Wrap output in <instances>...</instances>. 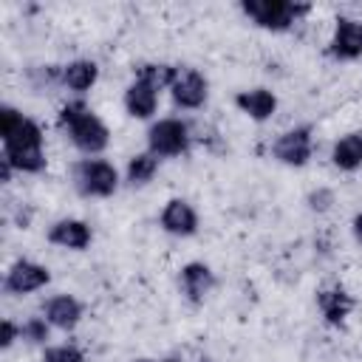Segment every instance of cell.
<instances>
[{
    "instance_id": "4fadbf2b",
    "label": "cell",
    "mask_w": 362,
    "mask_h": 362,
    "mask_svg": "<svg viewBox=\"0 0 362 362\" xmlns=\"http://www.w3.org/2000/svg\"><path fill=\"white\" fill-rule=\"evenodd\" d=\"M48 240L57 243V246H65V249H85L90 243V229L88 223L82 221H74V218H65V221H57L48 232Z\"/></svg>"
},
{
    "instance_id": "7a4b0ae2",
    "label": "cell",
    "mask_w": 362,
    "mask_h": 362,
    "mask_svg": "<svg viewBox=\"0 0 362 362\" xmlns=\"http://www.w3.org/2000/svg\"><path fill=\"white\" fill-rule=\"evenodd\" d=\"M59 124L68 127L71 141L82 150V153H99L107 147V127L85 107V102H68L59 110Z\"/></svg>"
},
{
    "instance_id": "4316f807",
    "label": "cell",
    "mask_w": 362,
    "mask_h": 362,
    "mask_svg": "<svg viewBox=\"0 0 362 362\" xmlns=\"http://www.w3.org/2000/svg\"><path fill=\"white\" fill-rule=\"evenodd\" d=\"M139 362H150V359H139Z\"/></svg>"
},
{
    "instance_id": "9a60e30c",
    "label": "cell",
    "mask_w": 362,
    "mask_h": 362,
    "mask_svg": "<svg viewBox=\"0 0 362 362\" xmlns=\"http://www.w3.org/2000/svg\"><path fill=\"white\" fill-rule=\"evenodd\" d=\"M156 105H158V93H156L150 85L139 82V79H136V82L127 88V93H124V107H127V113L136 116V119L153 116V113H156Z\"/></svg>"
},
{
    "instance_id": "52a82bcc",
    "label": "cell",
    "mask_w": 362,
    "mask_h": 362,
    "mask_svg": "<svg viewBox=\"0 0 362 362\" xmlns=\"http://www.w3.org/2000/svg\"><path fill=\"white\" fill-rule=\"evenodd\" d=\"M331 54L337 59H356L362 57V23L351 17H339L334 37H331Z\"/></svg>"
},
{
    "instance_id": "7c38bea8",
    "label": "cell",
    "mask_w": 362,
    "mask_h": 362,
    "mask_svg": "<svg viewBox=\"0 0 362 362\" xmlns=\"http://www.w3.org/2000/svg\"><path fill=\"white\" fill-rule=\"evenodd\" d=\"M235 105H238L246 116H252L255 122H263V119H269V116L277 110V99H274V93L266 90V88L240 90V93L235 96Z\"/></svg>"
},
{
    "instance_id": "8992f818",
    "label": "cell",
    "mask_w": 362,
    "mask_h": 362,
    "mask_svg": "<svg viewBox=\"0 0 362 362\" xmlns=\"http://www.w3.org/2000/svg\"><path fill=\"white\" fill-rule=\"evenodd\" d=\"M274 158L288 167H303L311 158V130L294 127L274 141Z\"/></svg>"
},
{
    "instance_id": "ac0fdd59",
    "label": "cell",
    "mask_w": 362,
    "mask_h": 362,
    "mask_svg": "<svg viewBox=\"0 0 362 362\" xmlns=\"http://www.w3.org/2000/svg\"><path fill=\"white\" fill-rule=\"evenodd\" d=\"M96 76H99V68L90 59H76V62L65 65V71H62V82L71 90H88L96 82Z\"/></svg>"
},
{
    "instance_id": "5b68a950",
    "label": "cell",
    "mask_w": 362,
    "mask_h": 362,
    "mask_svg": "<svg viewBox=\"0 0 362 362\" xmlns=\"http://www.w3.org/2000/svg\"><path fill=\"white\" fill-rule=\"evenodd\" d=\"M147 141H150V150L156 156H181L189 144V133H187V124L178 122V119H161L150 127L147 133Z\"/></svg>"
},
{
    "instance_id": "603a6c76",
    "label": "cell",
    "mask_w": 362,
    "mask_h": 362,
    "mask_svg": "<svg viewBox=\"0 0 362 362\" xmlns=\"http://www.w3.org/2000/svg\"><path fill=\"white\" fill-rule=\"evenodd\" d=\"M23 119H25V116H20L14 107H8V105H6V107L0 110V136L6 139L8 133H14V127H17Z\"/></svg>"
},
{
    "instance_id": "7402d4cb",
    "label": "cell",
    "mask_w": 362,
    "mask_h": 362,
    "mask_svg": "<svg viewBox=\"0 0 362 362\" xmlns=\"http://www.w3.org/2000/svg\"><path fill=\"white\" fill-rule=\"evenodd\" d=\"M20 331H23V337H25V339H31V342H42V339H48V325H45L40 317L28 320Z\"/></svg>"
},
{
    "instance_id": "5bb4252c",
    "label": "cell",
    "mask_w": 362,
    "mask_h": 362,
    "mask_svg": "<svg viewBox=\"0 0 362 362\" xmlns=\"http://www.w3.org/2000/svg\"><path fill=\"white\" fill-rule=\"evenodd\" d=\"M212 286H215V277H212L209 266H204V263H187L181 269V288H184V294L189 300H204Z\"/></svg>"
},
{
    "instance_id": "ffe728a7",
    "label": "cell",
    "mask_w": 362,
    "mask_h": 362,
    "mask_svg": "<svg viewBox=\"0 0 362 362\" xmlns=\"http://www.w3.org/2000/svg\"><path fill=\"white\" fill-rule=\"evenodd\" d=\"M156 167H158L156 153H139L127 164V181L130 184H147L156 175Z\"/></svg>"
},
{
    "instance_id": "6da1fadb",
    "label": "cell",
    "mask_w": 362,
    "mask_h": 362,
    "mask_svg": "<svg viewBox=\"0 0 362 362\" xmlns=\"http://www.w3.org/2000/svg\"><path fill=\"white\" fill-rule=\"evenodd\" d=\"M3 158L23 173H40L45 167V153H42V130L37 122L23 119L14 133L3 139Z\"/></svg>"
},
{
    "instance_id": "e0dca14e",
    "label": "cell",
    "mask_w": 362,
    "mask_h": 362,
    "mask_svg": "<svg viewBox=\"0 0 362 362\" xmlns=\"http://www.w3.org/2000/svg\"><path fill=\"white\" fill-rule=\"evenodd\" d=\"M331 161L339 170H356L362 167V133H348L334 144Z\"/></svg>"
},
{
    "instance_id": "9c48e42d",
    "label": "cell",
    "mask_w": 362,
    "mask_h": 362,
    "mask_svg": "<svg viewBox=\"0 0 362 362\" xmlns=\"http://www.w3.org/2000/svg\"><path fill=\"white\" fill-rule=\"evenodd\" d=\"M173 99L181 107H201L206 99V79L192 68L181 71L178 79L173 82Z\"/></svg>"
},
{
    "instance_id": "277c9868",
    "label": "cell",
    "mask_w": 362,
    "mask_h": 362,
    "mask_svg": "<svg viewBox=\"0 0 362 362\" xmlns=\"http://www.w3.org/2000/svg\"><path fill=\"white\" fill-rule=\"evenodd\" d=\"M74 181H76V189L82 195H99V198H105V195H113L116 192L119 175H116L113 164L99 161V158H88V161L76 164Z\"/></svg>"
},
{
    "instance_id": "44dd1931",
    "label": "cell",
    "mask_w": 362,
    "mask_h": 362,
    "mask_svg": "<svg viewBox=\"0 0 362 362\" xmlns=\"http://www.w3.org/2000/svg\"><path fill=\"white\" fill-rule=\"evenodd\" d=\"M42 362H85V356L74 345H59V348H48L42 354Z\"/></svg>"
},
{
    "instance_id": "83f0119b",
    "label": "cell",
    "mask_w": 362,
    "mask_h": 362,
    "mask_svg": "<svg viewBox=\"0 0 362 362\" xmlns=\"http://www.w3.org/2000/svg\"><path fill=\"white\" fill-rule=\"evenodd\" d=\"M167 362H175V359H167Z\"/></svg>"
},
{
    "instance_id": "30bf717a",
    "label": "cell",
    "mask_w": 362,
    "mask_h": 362,
    "mask_svg": "<svg viewBox=\"0 0 362 362\" xmlns=\"http://www.w3.org/2000/svg\"><path fill=\"white\" fill-rule=\"evenodd\" d=\"M161 226H164L170 235L187 238V235H192V232L198 229V215H195V209H192L187 201L173 198V201H167V206H164V212H161Z\"/></svg>"
},
{
    "instance_id": "d6986e66",
    "label": "cell",
    "mask_w": 362,
    "mask_h": 362,
    "mask_svg": "<svg viewBox=\"0 0 362 362\" xmlns=\"http://www.w3.org/2000/svg\"><path fill=\"white\" fill-rule=\"evenodd\" d=\"M178 79V71L173 65H164V62H144L139 68V82L150 85L153 90H161V88H173V82Z\"/></svg>"
},
{
    "instance_id": "484cf974",
    "label": "cell",
    "mask_w": 362,
    "mask_h": 362,
    "mask_svg": "<svg viewBox=\"0 0 362 362\" xmlns=\"http://www.w3.org/2000/svg\"><path fill=\"white\" fill-rule=\"evenodd\" d=\"M354 238H356V240L362 243V212H359V215L354 218Z\"/></svg>"
},
{
    "instance_id": "2e32d148",
    "label": "cell",
    "mask_w": 362,
    "mask_h": 362,
    "mask_svg": "<svg viewBox=\"0 0 362 362\" xmlns=\"http://www.w3.org/2000/svg\"><path fill=\"white\" fill-rule=\"evenodd\" d=\"M79 317H82V305H79L74 297H68V294H59V297H54V300L45 305V320H48L51 325L62 328V331L74 328V325L79 322Z\"/></svg>"
},
{
    "instance_id": "d4e9b609",
    "label": "cell",
    "mask_w": 362,
    "mask_h": 362,
    "mask_svg": "<svg viewBox=\"0 0 362 362\" xmlns=\"http://www.w3.org/2000/svg\"><path fill=\"white\" fill-rule=\"evenodd\" d=\"M14 337H17V325H14L11 320H3V337H0V345L8 348V345L14 342Z\"/></svg>"
},
{
    "instance_id": "ba28073f",
    "label": "cell",
    "mask_w": 362,
    "mask_h": 362,
    "mask_svg": "<svg viewBox=\"0 0 362 362\" xmlns=\"http://www.w3.org/2000/svg\"><path fill=\"white\" fill-rule=\"evenodd\" d=\"M48 280H51V274H48L45 266L31 263V260H20V263L11 266V272L6 277V288L11 294H28V291L42 288Z\"/></svg>"
},
{
    "instance_id": "8fae6325",
    "label": "cell",
    "mask_w": 362,
    "mask_h": 362,
    "mask_svg": "<svg viewBox=\"0 0 362 362\" xmlns=\"http://www.w3.org/2000/svg\"><path fill=\"white\" fill-rule=\"evenodd\" d=\"M317 305H320L322 317H325L331 325H339V322L351 314L354 300H351V294H348L342 286H331V288L317 291Z\"/></svg>"
},
{
    "instance_id": "3957f363",
    "label": "cell",
    "mask_w": 362,
    "mask_h": 362,
    "mask_svg": "<svg viewBox=\"0 0 362 362\" xmlns=\"http://www.w3.org/2000/svg\"><path fill=\"white\" fill-rule=\"evenodd\" d=\"M240 8L260 28H272V31L288 28L300 14L308 11V6H297V3H288V0H246V3H240Z\"/></svg>"
},
{
    "instance_id": "cb8c5ba5",
    "label": "cell",
    "mask_w": 362,
    "mask_h": 362,
    "mask_svg": "<svg viewBox=\"0 0 362 362\" xmlns=\"http://www.w3.org/2000/svg\"><path fill=\"white\" fill-rule=\"evenodd\" d=\"M331 201H334V195H331V189H317V192H311L308 195V204H311V209H328L331 206Z\"/></svg>"
}]
</instances>
